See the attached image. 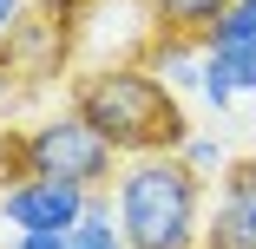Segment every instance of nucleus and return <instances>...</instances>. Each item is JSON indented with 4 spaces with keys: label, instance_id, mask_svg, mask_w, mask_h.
Returning <instances> with one entry per match:
<instances>
[{
    "label": "nucleus",
    "instance_id": "nucleus-3",
    "mask_svg": "<svg viewBox=\"0 0 256 249\" xmlns=\"http://www.w3.org/2000/svg\"><path fill=\"white\" fill-rule=\"evenodd\" d=\"M14 151H20V177H60V184H79V190H112L118 171H125V158L72 105L14 131Z\"/></svg>",
    "mask_w": 256,
    "mask_h": 249
},
{
    "label": "nucleus",
    "instance_id": "nucleus-7",
    "mask_svg": "<svg viewBox=\"0 0 256 249\" xmlns=\"http://www.w3.org/2000/svg\"><path fill=\"white\" fill-rule=\"evenodd\" d=\"M151 7V33H178V39H204L230 0H144Z\"/></svg>",
    "mask_w": 256,
    "mask_h": 249
},
{
    "label": "nucleus",
    "instance_id": "nucleus-13",
    "mask_svg": "<svg viewBox=\"0 0 256 249\" xmlns=\"http://www.w3.org/2000/svg\"><path fill=\"white\" fill-rule=\"evenodd\" d=\"M7 249H66V230H20Z\"/></svg>",
    "mask_w": 256,
    "mask_h": 249
},
{
    "label": "nucleus",
    "instance_id": "nucleus-8",
    "mask_svg": "<svg viewBox=\"0 0 256 249\" xmlns=\"http://www.w3.org/2000/svg\"><path fill=\"white\" fill-rule=\"evenodd\" d=\"M66 249H132V236L118 230V210H112V190L86 197V217L66 230Z\"/></svg>",
    "mask_w": 256,
    "mask_h": 249
},
{
    "label": "nucleus",
    "instance_id": "nucleus-9",
    "mask_svg": "<svg viewBox=\"0 0 256 249\" xmlns=\"http://www.w3.org/2000/svg\"><path fill=\"white\" fill-rule=\"evenodd\" d=\"M204 66H210L236 98L256 92V46H204Z\"/></svg>",
    "mask_w": 256,
    "mask_h": 249
},
{
    "label": "nucleus",
    "instance_id": "nucleus-11",
    "mask_svg": "<svg viewBox=\"0 0 256 249\" xmlns=\"http://www.w3.org/2000/svg\"><path fill=\"white\" fill-rule=\"evenodd\" d=\"M178 158H184V164H190L197 177H210V171L224 177V171H230V151H224L217 138H184V151H178Z\"/></svg>",
    "mask_w": 256,
    "mask_h": 249
},
{
    "label": "nucleus",
    "instance_id": "nucleus-1",
    "mask_svg": "<svg viewBox=\"0 0 256 249\" xmlns=\"http://www.w3.org/2000/svg\"><path fill=\"white\" fill-rule=\"evenodd\" d=\"M72 112L106 138L118 158L184 151V138H190V118H184V105H178V92L151 72L144 59L79 72V79H72Z\"/></svg>",
    "mask_w": 256,
    "mask_h": 249
},
{
    "label": "nucleus",
    "instance_id": "nucleus-2",
    "mask_svg": "<svg viewBox=\"0 0 256 249\" xmlns=\"http://www.w3.org/2000/svg\"><path fill=\"white\" fill-rule=\"evenodd\" d=\"M112 210L132 249H204V177L178 158H125L112 184Z\"/></svg>",
    "mask_w": 256,
    "mask_h": 249
},
{
    "label": "nucleus",
    "instance_id": "nucleus-5",
    "mask_svg": "<svg viewBox=\"0 0 256 249\" xmlns=\"http://www.w3.org/2000/svg\"><path fill=\"white\" fill-rule=\"evenodd\" d=\"M204 249H256V158H230L217 204L204 210Z\"/></svg>",
    "mask_w": 256,
    "mask_h": 249
},
{
    "label": "nucleus",
    "instance_id": "nucleus-12",
    "mask_svg": "<svg viewBox=\"0 0 256 249\" xmlns=\"http://www.w3.org/2000/svg\"><path fill=\"white\" fill-rule=\"evenodd\" d=\"M26 20H33V13H26V0H0V53L20 39V26H26Z\"/></svg>",
    "mask_w": 256,
    "mask_h": 249
},
{
    "label": "nucleus",
    "instance_id": "nucleus-10",
    "mask_svg": "<svg viewBox=\"0 0 256 249\" xmlns=\"http://www.w3.org/2000/svg\"><path fill=\"white\" fill-rule=\"evenodd\" d=\"M204 46H256V0H230L224 20L204 33Z\"/></svg>",
    "mask_w": 256,
    "mask_h": 249
},
{
    "label": "nucleus",
    "instance_id": "nucleus-6",
    "mask_svg": "<svg viewBox=\"0 0 256 249\" xmlns=\"http://www.w3.org/2000/svg\"><path fill=\"white\" fill-rule=\"evenodd\" d=\"M144 66L158 72L171 92L178 85H197L204 79V39H178V33H151V46H144Z\"/></svg>",
    "mask_w": 256,
    "mask_h": 249
},
{
    "label": "nucleus",
    "instance_id": "nucleus-4",
    "mask_svg": "<svg viewBox=\"0 0 256 249\" xmlns=\"http://www.w3.org/2000/svg\"><path fill=\"white\" fill-rule=\"evenodd\" d=\"M86 197L92 190L60 184V177H20L0 190V223H14V236L20 230H72L86 217Z\"/></svg>",
    "mask_w": 256,
    "mask_h": 249
}]
</instances>
